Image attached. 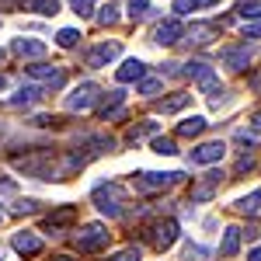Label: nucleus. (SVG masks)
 Masks as SVG:
<instances>
[{
  "instance_id": "f257e3e1",
  "label": "nucleus",
  "mask_w": 261,
  "mask_h": 261,
  "mask_svg": "<svg viewBox=\"0 0 261 261\" xmlns=\"http://www.w3.org/2000/svg\"><path fill=\"white\" fill-rule=\"evenodd\" d=\"M11 164L18 167L21 174H28V178H35V181L60 178V167H56V157L53 153H28V157H14Z\"/></svg>"
},
{
  "instance_id": "f03ea898",
  "label": "nucleus",
  "mask_w": 261,
  "mask_h": 261,
  "mask_svg": "<svg viewBox=\"0 0 261 261\" xmlns=\"http://www.w3.org/2000/svg\"><path fill=\"white\" fill-rule=\"evenodd\" d=\"M91 199H94V205H98V209L105 213V216H112V220L125 213V188H122L119 181H108V185H98Z\"/></svg>"
},
{
  "instance_id": "7ed1b4c3",
  "label": "nucleus",
  "mask_w": 261,
  "mask_h": 261,
  "mask_svg": "<svg viewBox=\"0 0 261 261\" xmlns=\"http://www.w3.org/2000/svg\"><path fill=\"white\" fill-rule=\"evenodd\" d=\"M181 181H185L181 171H143V174H136V188L150 195V192H167Z\"/></svg>"
},
{
  "instance_id": "20e7f679",
  "label": "nucleus",
  "mask_w": 261,
  "mask_h": 261,
  "mask_svg": "<svg viewBox=\"0 0 261 261\" xmlns=\"http://www.w3.org/2000/svg\"><path fill=\"white\" fill-rule=\"evenodd\" d=\"M108 230L101 226V223H87L81 233H77V251H84V254H91V251H101V247H108Z\"/></svg>"
},
{
  "instance_id": "39448f33",
  "label": "nucleus",
  "mask_w": 261,
  "mask_h": 261,
  "mask_svg": "<svg viewBox=\"0 0 261 261\" xmlns=\"http://www.w3.org/2000/svg\"><path fill=\"white\" fill-rule=\"evenodd\" d=\"M98 84H91V81H84L77 84L70 94H66V108L70 112H87V108H94V101H98Z\"/></svg>"
},
{
  "instance_id": "423d86ee",
  "label": "nucleus",
  "mask_w": 261,
  "mask_h": 261,
  "mask_svg": "<svg viewBox=\"0 0 261 261\" xmlns=\"http://www.w3.org/2000/svg\"><path fill=\"white\" fill-rule=\"evenodd\" d=\"M119 53H122L119 42H101V45H94L87 53V66L91 70H105V66H112V63L119 60Z\"/></svg>"
},
{
  "instance_id": "0eeeda50",
  "label": "nucleus",
  "mask_w": 261,
  "mask_h": 261,
  "mask_svg": "<svg viewBox=\"0 0 261 261\" xmlns=\"http://www.w3.org/2000/svg\"><path fill=\"white\" fill-rule=\"evenodd\" d=\"M174 241H178V223H174V220L153 223V230H150V244H153L157 251H167V247H174Z\"/></svg>"
},
{
  "instance_id": "6e6552de",
  "label": "nucleus",
  "mask_w": 261,
  "mask_h": 261,
  "mask_svg": "<svg viewBox=\"0 0 261 261\" xmlns=\"http://www.w3.org/2000/svg\"><path fill=\"white\" fill-rule=\"evenodd\" d=\"M181 39H185V28H181L178 18H167L153 28V42H157V45H174V42H181Z\"/></svg>"
},
{
  "instance_id": "1a4fd4ad",
  "label": "nucleus",
  "mask_w": 261,
  "mask_h": 261,
  "mask_svg": "<svg viewBox=\"0 0 261 261\" xmlns=\"http://www.w3.org/2000/svg\"><path fill=\"white\" fill-rule=\"evenodd\" d=\"M223 153H226V146H223L220 140L202 143V146H195V150H192V164H220Z\"/></svg>"
},
{
  "instance_id": "9d476101",
  "label": "nucleus",
  "mask_w": 261,
  "mask_h": 261,
  "mask_svg": "<svg viewBox=\"0 0 261 261\" xmlns=\"http://www.w3.org/2000/svg\"><path fill=\"white\" fill-rule=\"evenodd\" d=\"M14 251L18 254H24V258H35V254H42V241L32 233V230H21V233H14Z\"/></svg>"
},
{
  "instance_id": "9b49d317",
  "label": "nucleus",
  "mask_w": 261,
  "mask_h": 261,
  "mask_svg": "<svg viewBox=\"0 0 261 261\" xmlns=\"http://www.w3.org/2000/svg\"><path fill=\"white\" fill-rule=\"evenodd\" d=\"M11 53H14V56H21V60H39V56H45V42L14 39V42H11Z\"/></svg>"
},
{
  "instance_id": "f8f14e48",
  "label": "nucleus",
  "mask_w": 261,
  "mask_h": 261,
  "mask_svg": "<svg viewBox=\"0 0 261 261\" xmlns=\"http://www.w3.org/2000/svg\"><path fill=\"white\" fill-rule=\"evenodd\" d=\"M77 220V205H60V209H53L49 216H45V230H63V226H70V223Z\"/></svg>"
},
{
  "instance_id": "ddd939ff",
  "label": "nucleus",
  "mask_w": 261,
  "mask_h": 261,
  "mask_svg": "<svg viewBox=\"0 0 261 261\" xmlns=\"http://www.w3.org/2000/svg\"><path fill=\"white\" fill-rule=\"evenodd\" d=\"M143 77H146V63L143 60H125L115 70V81L119 84H133V81H143Z\"/></svg>"
},
{
  "instance_id": "4468645a",
  "label": "nucleus",
  "mask_w": 261,
  "mask_h": 261,
  "mask_svg": "<svg viewBox=\"0 0 261 261\" xmlns=\"http://www.w3.org/2000/svg\"><path fill=\"white\" fill-rule=\"evenodd\" d=\"M28 77H35V81L49 84V87H63V70L60 66H28Z\"/></svg>"
},
{
  "instance_id": "2eb2a0df",
  "label": "nucleus",
  "mask_w": 261,
  "mask_h": 261,
  "mask_svg": "<svg viewBox=\"0 0 261 261\" xmlns=\"http://www.w3.org/2000/svg\"><path fill=\"white\" fill-rule=\"evenodd\" d=\"M220 181H223L220 171H209V174H205V181H202L199 188H192V202H205V199H213V195H216V188H220Z\"/></svg>"
},
{
  "instance_id": "dca6fc26",
  "label": "nucleus",
  "mask_w": 261,
  "mask_h": 261,
  "mask_svg": "<svg viewBox=\"0 0 261 261\" xmlns=\"http://www.w3.org/2000/svg\"><path fill=\"white\" fill-rule=\"evenodd\" d=\"M241 237H244L241 226H226V230H223V244H220V254H223V258H233V254L241 251Z\"/></svg>"
},
{
  "instance_id": "f3484780",
  "label": "nucleus",
  "mask_w": 261,
  "mask_h": 261,
  "mask_svg": "<svg viewBox=\"0 0 261 261\" xmlns=\"http://www.w3.org/2000/svg\"><path fill=\"white\" fill-rule=\"evenodd\" d=\"M233 209H237L241 216H258V213H261V188H258V192H251V195H241V199L233 202Z\"/></svg>"
},
{
  "instance_id": "a211bd4d",
  "label": "nucleus",
  "mask_w": 261,
  "mask_h": 261,
  "mask_svg": "<svg viewBox=\"0 0 261 261\" xmlns=\"http://www.w3.org/2000/svg\"><path fill=\"white\" fill-rule=\"evenodd\" d=\"M223 63L233 66V70H244L251 63V49L247 45H241V49H223Z\"/></svg>"
},
{
  "instance_id": "6ab92c4d",
  "label": "nucleus",
  "mask_w": 261,
  "mask_h": 261,
  "mask_svg": "<svg viewBox=\"0 0 261 261\" xmlns=\"http://www.w3.org/2000/svg\"><path fill=\"white\" fill-rule=\"evenodd\" d=\"M205 125H209V122L202 119V115H192V119H185L178 125V136H185V140H195V136H202V133H205Z\"/></svg>"
},
{
  "instance_id": "aec40b11",
  "label": "nucleus",
  "mask_w": 261,
  "mask_h": 261,
  "mask_svg": "<svg viewBox=\"0 0 261 261\" xmlns=\"http://www.w3.org/2000/svg\"><path fill=\"white\" fill-rule=\"evenodd\" d=\"M188 101H192V94H171V98H161V101H157V112L171 115V112H181Z\"/></svg>"
},
{
  "instance_id": "412c9836",
  "label": "nucleus",
  "mask_w": 261,
  "mask_h": 261,
  "mask_svg": "<svg viewBox=\"0 0 261 261\" xmlns=\"http://www.w3.org/2000/svg\"><path fill=\"white\" fill-rule=\"evenodd\" d=\"M209 35H216V21H209V24H192V32H188V42H195V45H205Z\"/></svg>"
},
{
  "instance_id": "4be33fe9",
  "label": "nucleus",
  "mask_w": 261,
  "mask_h": 261,
  "mask_svg": "<svg viewBox=\"0 0 261 261\" xmlns=\"http://www.w3.org/2000/svg\"><path fill=\"white\" fill-rule=\"evenodd\" d=\"M199 87H202V94H209L213 101H216V98L223 94V84H220V77H216L213 70H209V73H205V77L199 81Z\"/></svg>"
},
{
  "instance_id": "5701e85b",
  "label": "nucleus",
  "mask_w": 261,
  "mask_h": 261,
  "mask_svg": "<svg viewBox=\"0 0 261 261\" xmlns=\"http://www.w3.org/2000/svg\"><path fill=\"white\" fill-rule=\"evenodd\" d=\"M122 101H125V94H122V91H112V94L98 105V115H101V119H108V112H119Z\"/></svg>"
},
{
  "instance_id": "b1692460",
  "label": "nucleus",
  "mask_w": 261,
  "mask_h": 261,
  "mask_svg": "<svg viewBox=\"0 0 261 261\" xmlns=\"http://www.w3.org/2000/svg\"><path fill=\"white\" fill-rule=\"evenodd\" d=\"M150 146H153V153H161V157H174V153H178V143L171 140V136H157Z\"/></svg>"
},
{
  "instance_id": "393cba45",
  "label": "nucleus",
  "mask_w": 261,
  "mask_h": 261,
  "mask_svg": "<svg viewBox=\"0 0 261 261\" xmlns=\"http://www.w3.org/2000/svg\"><path fill=\"white\" fill-rule=\"evenodd\" d=\"M39 98H42L39 87H21L18 94L11 98V105H14V108H21V105H32V101H39Z\"/></svg>"
},
{
  "instance_id": "a878e982",
  "label": "nucleus",
  "mask_w": 261,
  "mask_h": 261,
  "mask_svg": "<svg viewBox=\"0 0 261 261\" xmlns=\"http://www.w3.org/2000/svg\"><path fill=\"white\" fill-rule=\"evenodd\" d=\"M24 7H32V11H39V14H56V11H60L56 0H24Z\"/></svg>"
},
{
  "instance_id": "bb28decb",
  "label": "nucleus",
  "mask_w": 261,
  "mask_h": 261,
  "mask_svg": "<svg viewBox=\"0 0 261 261\" xmlns=\"http://www.w3.org/2000/svg\"><path fill=\"white\" fill-rule=\"evenodd\" d=\"M119 21V4H105L98 11V24H115Z\"/></svg>"
},
{
  "instance_id": "cd10ccee",
  "label": "nucleus",
  "mask_w": 261,
  "mask_h": 261,
  "mask_svg": "<svg viewBox=\"0 0 261 261\" xmlns=\"http://www.w3.org/2000/svg\"><path fill=\"white\" fill-rule=\"evenodd\" d=\"M146 14H150V0H133L129 4V18L133 21H143Z\"/></svg>"
},
{
  "instance_id": "c85d7f7f",
  "label": "nucleus",
  "mask_w": 261,
  "mask_h": 261,
  "mask_svg": "<svg viewBox=\"0 0 261 261\" xmlns=\"http://www.w3.org/2000/svg\"><path fill=\"white\" fill-rule=\"evenodd\" d=\"M237 14L241 18H261V0H244L241 7H237Z\"/></svg>"
},
{
  "instance_id": "c756f323",
  "label": "nucleus",
  "mask_w": 261,
  "mask_h": 261,
  "mask_svg": "<svg viewBox=\"0 0 261 261\" xmlns=\"http://www.w3.org/2000/svg\"><path fill=\"white\" fill-rule=\"evenodd\" d=\"M185 258L188 261H209L213 251H205V247H199V244H188V247H185Z\"/></svg>"
},
{
  "instance_id": "7c9ffc66",
  "label": "nucleus",
  "mask_w": 261,
  "mask_h": 261,
  "mask_svg": "<svg viewBox=\"0 0 261 261\" xmlns=\"http://www.w3.org/2000/svg\"><path fill=\"white\" fill-rule=\"evenodd\" d=\"M77 39H81V32H73V28H63L60 35H56V42H60L63 49H73V45H77Z\"/></svg>"
},
{
  "instance_id": "2f4dec72",
  "label": "nucleus",
  "mask_w": 261,
  "mask_h": 261,
  "mask_svg": "<svg viewBox=\"0 0 261 261\" xmlns=\"http://www.w3.org/2000/svg\"><path fill=\"white\" fill-rule=\"evenodd\" d=\"M70 7H73V14H81V18H91V14H94V0H70Z\"/></svg>"
},
{
  "instance_id": "473e14b6",
  "label": "nucleus",
  "mask_w": 261,
  "mask_h": 261,
  "mask_svg": "<svg viewBox=\"0 0 261 261\" xmlns=\"http://www.w3.org/2000/svg\"><path fill=\"white\" fill-rule=\"evenodd\" d=\"M205 73H209V66H205V63H188V66H185V77H195V81H202Z\"/></svg>"
},
{
  "instance_id": "72a5a7b5",
  "label": "nucleus",
  "mask_w": 261,
  "mask_h": 261,
  "mask_svg": "<svg viewBox=\"0 0 261 261\" xmlns=\"http://www.w3.org/2000/svg\"><path fill=\"white\" fill-rule=\"evenodd\" d=\"M140 247H125V251H119V254H112L108 261H140Z\"/></svg>"
},
{
  "instance_id": "f704fd0d",
  "label": "nucleus",
  "mask_w": 261,
  "mask_h": 261,
  "mask_svg": "<svg viewBox=\"0 0 261 261\" xmlns=\"http://www.w3.org/2000/svg\"><path fill=\"white\" fill-rule=\"evenodd\" d=\"M14 213H21V216H32V213H39V202H35V199H21L18 205H14Z\"/></svg>"
},
{
  "instance_id": "c9c22d12",
  "label": "nucleus",
  "mask_w": 261,
  "mask_h": 261,
  "mask_svg": "<svg viewBox=\"0 0 261 261\" xmlns=\"http://www.w3.org/2000/svg\"><path fill=\"white\" fill-rule=\"evenodd\" d=\"M195 7H199V0H174V14H192V11H195Z\"/></svg>"
},
{
  "instance_id": "e433bc0d",
  "label": "nucleus",
  "mask_w": 261,
  "mask_h": 261,
  "mask_svg": "<svg viewBox=\"0 0 261 261\" xmlns=\"http://www.w3.org/2000/svg\"><path fill=\"white\" fill-rule=\"evenodd\" d=\"M157 91H161V81H157V77H150V81L140 84V94H146V98H153Z\"/></svg>"
},
{
  "instance_id": "4c0bfd02",
  "label": "nucleus",
  "mask_w": 261,
  "mask_h": 261,
  "mask_svg": "<svg viewBox=\"0 0 261 261\" xmlns=\"http://www.w3.org/2000/svg\"><path fill=\"white\" fill-rule=\"evenodd\" d=\"M244 39H261V18L254 21V24H247V28H244Z\"/></svg>"
},
{
  "instance_id": "58836bf2",
  "label": "nucleus",
  "mask_w": 261,
  "mask_h": 261,
  "mask_svg": "<svg viewBox=\"0 0 261 261\" xmlns=\"http://www.w3.org/2000/svg\"><path fill=\"white\" fill-rule=\"evenodd\" d=\"M153 129H157V125H153V122H146V125H136V129H133L129 136H133V140H140V136H146V133H153Z\"/></svg>"
},
{
  "instance_id": "ea45409f",
  "label": "nucleus",
  "mask_w": 261,
  "mask_h": 261,
  "mask_svg": "<svg viewBox=\"0 0 261 261\" xmlns=\"http://www.w3.org/2000/svg\"><path fill=\"white\" fill-rule=\"evenodd\" d=\"M251 129H254V133H261V112H254V115H251Z\"/></svg>"
},
{
  "instance_id": "a19ab883",
  "label": "nucleus",
  "mask_w": 261,
  "mask_h": 261,
  "mask_svg": "<svg viewBox=\"0 0 261 261\" xmlns=\"http://www.w3.org/2000/svg\"><path fill=\"white\" fill-rule=\"evenodd\" d=\"M247 261H261V247H254V251L247 254Z\"/></svg>"
},
{
  "instance_id": "79ce46f5",
  "label": "nucleus",
  "mask_w": 261,
  "mask_h": 261,
  "mask_svg": "<svg viewBox=\"0 0 261 261\" xmlns=\"http://www.w3.org/2000/svg\"><path fill=\"white\" fill-rule=\"evenodd\" d=\"M14 7V0H0V11H11Z\"/></svg>"
},
{
  "instance_id": "37998d69",
  "label": "nucleus",
  "mask_w": 261,
  "mask_h": 261,
  "mask_svg": "<svg viewBox=\"0 0 261 261\" xmlns=\"http://www.w3.org/2000/svg\"><path fill=\"white\" fill-rule=\"evenodd\" d=\"M53 261H73V258H66V254H56V258H53Z\"/></svg>"
},
{
  "instance_id": "c03bdc74",
  "label": "nucleus",
  "mask_w": 261,
  "mask_h": 261,
  "mask_svg": "<svg viewBox=\"0 0 261 261\" xmlns=\"http://www.w3.org/2000/svg\"><path fill=\"white\" fill-rule=\"evenodd\" d=\"M0 91H7V77H0Z\"/></svg>"
},
{
  "instance_id": "a18cd8bd",
  "label": "nucleus",
  "mask_w": 261,
  "mask_h": 261,
  "mask_svg": "<svg viewBox=\"0 0 261 261\" xmlns=\"http://www.w3.org/2000/svg\"><path fill=\"white\" fill-rule=\"evenodd\" d=\"M199 4H220V0H199Z\"/></svg>"
},
{
  "instance_id": "49530a36",
  "label": "nucleus",
  "mask_w": 261,
  "mask_h": 261,
  "mask_svg": "<svg viewBox=\"0 0 261 261\" xmlns=\"http://www.w3.org/2000/svg\"><path fill=\"white\" fill-rule=\"evenodd\" d=\"M0 63H4V49H0Z\"/></svg>"
},
{
  "instance_id": "de8ad7c7",
  "label": "nucleus",
  "mask_w": 261,
  "mask_h": 261,
  "mask_svg": "<svg viewBox=\"0 0 261 261\" xmlns=\"http://www.w3.org/2000/svg\"><path fill=\"white\" fill-rule=\"evenodd\" d=\"M0 220H4V213H0Z\"/></svg>"
}]
</instances>
